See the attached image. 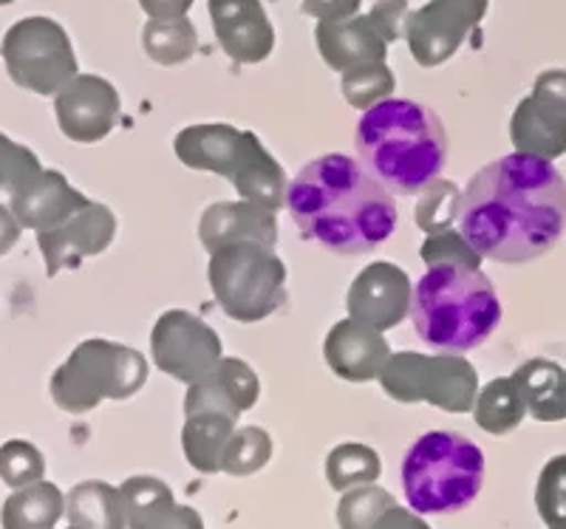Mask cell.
Masks as SVG:
<instances>
[{"label": "cell", "instance_id": "1", "mask_svg": "<svg viewBox=\"0 0 566 529\" xmlns=\"http://www.w3.org/2000/svg\"><path fill=\"white\" fill-rule=\"evenodd\" d=\"M459 230L482 258H541L566 230V179L538 156H502L476 170L464 188Z\"/></svg>", "mask_w": 566, "mask_h": 529}, {"label": "cell", "instance_id": "2", "mask_svg": "<svg viewBox=\"0 0 566 529\" xmlns=\"http://www.w3.org/2000/svg\"><path fill=\"white\" fill-rule=\"evenodd\" d=\"M286 210L303 239L337 255H366L397 230V204L377 176L346 154L303 165L286 188Z\"/></svg>", "mask_w": 566, "mask_h": 529}, {"label": "cell", "instance_id": "3", "mask_svg": "<svg viewBox=\"0 0 566 529\" xmlns=\"http://www.w3.org/2000/svg\"><path fill=\"white\" fill-rule=\"evenodd\" d=\"M363 165L399 195L422 193L448 165V130L428 105L382 99L363 114L354 130Z\"/></svg>", "mask_w": 566, "mask_h": 529}, {"label": "cell", "instance_id": "4", "mask_svg": "<svg viewBox=\"0 0 566 529\" xmlns=\"http://www.w3.org/2000/svg\"><path fill=\"white\" fill-rule=\"evenodd\" d=\"M411 320L428 349L464 355L502 324V300L482 269L439 266L424 272L413 286Z\"/></svg>", "mask_w": 566, "mask_h": 529}, {"label": "cell", "instance_id": "5", "mask_svg": "<svg viewBox=\"0 0 566 529\" xmlns=\"http://www.w3.org/2000/svg\"><path fill=\"white\" fill-rule=\"evenodd\" d=\"M174 150L185 168L224 176L241 199L255 201L272 213L286 204L290 184L283 168L252 130L224 123L190 125L176 134Z\"/></svg>", "mask_w": 566, "mask_h": 529}, {"label": "cell", "instance_id": "6", "mask_svg": "<svg viewBox=\"0 0 566 529\" xmlns=\"http://www.w3.org/2000/svg\"><path fill=\"white\" fill-rule=\"evenodd\" d=\"M484 485V453L462 433L431 431L402 458V490L419 516H448L476 501Z\"/></svg>", "mask_w": 566, "mask_h": 529}, {"label": "cell", "instance_id": "7", "mask_svg": "<svg viewBox=\"0 0 566 529\" xmlns=\"http://www.w3.org/2000/svg\"><path fill=\"white\" fill-rule=\"evenodd\" d=\"M148 382V360L114 340H85L52 374L54 405L88 413L103 400H130Z\"/></svg>", "mask_w": 566, "mask_h": 529}, {"label": "cell", "instance_id": "8", "mask_svg": "<svg viewBox=\"0 0 566 529\" xmlns=\"http://www.w3.org/2000/svg\"><path fill=\"white\" fill-rule=\"evenodd\" d=\"M286 264L264 244L221 246L210 255L207 281L230 320L261 324L286 300Z\"/></svg>", "mask_w": 566, "mask_h": 529}, {"label": "cell", "instance_id": "9", "mask_svg": "<svg viewBox=\"0 0 566 529\" xmlns=\"http://www.w3.org/2000/svg\"><path fill=\"white\" fill-rule=\"evenodd\" d=\"M380 385L391 400L402 405L428 402L448 413L473 411L479 396V374L462 355H391L380 374Z\"/></svg>", "mask_w": 566, "mask_h": 529}, {"label": "cell", "instance_id": "10", "mask_svg": "<svg viewBox=\"0 0 566 529\" xmlns=\"http://www.w3.org/2000/svg\"><path fill=\"white\" fill-rule=\"evenodd\" d=\"M0 57L14 85L40 97H57L77 77V57L65 29L52 18L18 20L0 43Z\"/></svg>", "mask_w": 566, "mask_h": 529}, {"label": "cell", "instance_id": "11", "mask_svg": "<svg viewBox=\"0 0 566 529\" xmlns=\"http://www.w3.org/2000/svg\"><path fill=\"white\" fill-rule=\"evenodd\" d=\"M150 355L159 371L193 385L221 362V337L185 309H170L150 331Z\"/></svg>", "mask_w": 566, "mask_h": 529}, {"label": "cell", "instance_id": "12", "mask_svg": "<svg viewBox=\"0 0 566 529\" xmlns=\"http://www.w3.org/2000/svg\"><path fill=\"white\" fill-rule=\"evenodd\" d=\"M490 0H431L408 14L406 40L422 68L448 63L488 14Z\"/></svg>", "mask_w": 566, "mask_h": 529}, {"label": "cell", "instance_id": "13", "mask_svg": "<svg viewBox=\"0 0 566 529\" xmlns=\"http://www.w3.org/2000/svg\"><path fill=\"white\" fill-rule=\"evenodd\" d=\"M119 91L97 74H77L57 97L54 117L65 139L80 145L103 142L119 123Z\"/></svg>", "mask_w": 566, "mask_h": 529}, {"label": "cell", "instance_id": "14", "mask_svg": "<svg viewBox=\"0 0 566 529\" xmlns=\"http://www.w3.org/2000/svg\"><path fill=\"white\" fill-rule=\"evenodd\" d=\"M411 300L413 284L408 272L391 261H374L348 286L346 309L354 320L388 331L411 315Z\"/></svg>", "mask_w": 566, "mask_h": 529}, {"label": "cell", "instance_id": "15", "mask_svg": "<svg viewBox=\"0 0 566 529\" xmlns=\"http://www.w3.org/2000/svg\"><path fill=\"white\" fill-rule=\"evenodd\" d=\"M116 235V219L111 207L88 201L77 213L54 230L38 233L40 252L45 258V272L54 278L60 269H77L85 258L103 255Z\"/></svg>", "mask_w": 566, "mask_h": 529}, {"label": "cell", "instance_id": "16", "mask_svg": "<svg viewBox=\"0 0 566 529\" xmlns=\"http://www.w3.org/2000/svg\"><path fill=\"white\" fill-rule=\"evenodd\" d=\"M221 52L241 65L264 63L275 49V29L261 0H207Z\"/></svg>", "mask_w": 566, "mask_h": 529}, {"label": "cell", "instance_id": "17", "mask_svg": "<svg viewBox=\"0 0 566 529\" xmlns=\"http://www.w3.org/2000/svg\"><path fill=\"white\" fill-rule=\"evenodd\" d=\"M323 360L346 382L380 380L382 368L391 360V346L382 331L346 317L332 326L323 340Z\"/></svg>", "mask_w": 566, "mask_h": 529}, {"label": "cell", "instance_id": "18", "mask_svg": "<svg viewBox=\"0 0 566 529\" xmlns=\"http://www.w3.org/2000/svg\"><path fill=\"white\" fill-rule=\"evenodd\" d=\"M261 382L255 371L239 357H221V362L199 382L187 385L185 416L193 413H224L239 422L241 413L255 408Z\"/></svg>", "mask_w": 566, "mask_h": 529}, {"label": "cell", "instance_id": "19", "mask_svg": "<svg viewBox=\"0 0 566 529\" xmlns=\"http://www.w3.org/2000/svg\"><path fill=\"white\" fill-rule=\"evenodd\" d=\"M199 241L207 252L232 244H264L275 250L277 221L272 210L255 201H216L201 213Z\"/></svg>", "mask_w": 566, "mask_h": 529}, {"label": "cell", "instance_id": "20", "mask_svg": "<svg viewBox=\"0 0 566 529\" xmlns=\"http://www.w3.org/2000/svg\"><path fill=\"white\" fill-rule=\"evenodd\" d=\"M317 52L332 72H348L354 65L382 63L388 57V43L374 29L368 14H354L346 20H317Z\"/></svg>", "mask_w": 566, "mask_h": 529}, {"label": "cell", "instance_id": "21", "mask_svg": "<svg viewBox=\"0 0 566 529\" xmlns=\"http://www.w3.org/2000/svg\"><path fill=\"white\" fill-rule=\"evenodd\" d=\"M88 201V195L71 188L60 170H43L40 179L12 195V213L18 215L23 230L45 233V230H54L69 221Z\"/></svg>", "mask_w": 566, "mask_h": 529}, {"label": "cell", "instance_id": "22", "mask_svg": "<svg viewBox=\"0 0 566 529\" xmlns=\"http://www.w3.org/2000/svg\"><path fill=\"white\" fill-rule=\"evenodd\" d=\"M510 139L518 154L538 156L547 162L560 159L566 156V108L538 94H527L513 110Z\"/></svg>", "mask_w": 566, "mask_h": 529}, {"label": "cell", "instance_id": "23", "mask_svg": "<svg viewBox=\"0 0 566 529\" xmlns=\"http://www.w3.org/2000/svg\"><path fill=\"white\" fill-rule=\"evenodd\" d=\"M515 382L527 400V413L538 422H564L566 420V371L553 360L535 357L518 366Z\"/></svg>", "mask_w": 566, "mask_h": 529}, {"label": "cell", "instance_id": "24", "mask_svg": "<svg viewBox=\"0 0 566 529\" xmlns=\"http://www.w3.org/2000/svg\"><path fill=\"white\" fill-rule=\"evenodd\" d=\"M239 422L224 413H193L187 416L181 427V447L185 458L205 476L221 473L224 467V451L230 445L232 433Z\"/></svg>", "mask_w": 566, "mask_h": 529}, {"label": "cell", "instance_id": "25", "mask_svg": "<svg viewBox=\"0 0 566 529\" xmlns=\"http://www.w3.org/2000/svg\"><path fill=\"white\" fill-rule=\"evenodd\" d=\"M65 518L85 529H125L123 490L108 482H83L65 496Z\"/></svg>", "mask_w": 566, "mask_h": 529}, {"label": "cell", "instance_id": "26", "mask_svg": "<svg viewBox=\"0 0 566 529\" xmlns=\"http://www.w3.org/2000/svg\"><path fill=\"white\" fill-rule=\"evenodd\" d=\"M65 516V496L52 482H34L20 487L18 493L3 501L0 523L3 529H57V521Z\"/></svg>", "mask_w": 566, "mask_h": 529}, {"label": "cell", "instance_id": "27", "mask_svg": "<svg viewBox=\"0 0 566 529\" xmlns=\"http://www.w3.org/2000/svg\"><path fill=\"white\" fill-rule=\"evenodd\" d=\"M524 416H527V400H524L515 377H499V380L488 382L479 391L476 405H473L476 425L493 436L515 431L524 422Z\"/></svg>", "mask_w": 566, "mask_h": 529}, {"label": "cell", "instance_id": "28", "mask_svg": "<svg viewBox=\"0 0 566 529\" xmlns=\"http://www.w3.org/2000/svg\"><path fill=\"white\" fill-rule=\"evenodd\" d=\"M142 49L154 63L181 65L199 52V34L187 14L185 18L148 20L142 29Z\"/></svg>", "mask_w": 566, "mask_h": 529}, {"label": "cell", "instance_id": "29", "mask_svg": "<svg viewBox=\"0 0 566 529\" xmlns=\"http://www.w3.org/2000/svg\"><path fill=\"white\" fill-rule=\"evenodd\" d=\"M382 473V462L377 451L360 442H343L326 456V478L332 490L346 493L354 487L374 485Z\"/></svg>", "mask_w": 566, "mask_h": 529}, {"label": "cell", "instance_id": "30", "mask_svg": "<svg viewBox=\"0 0 566 529\" xmlns=\"http://www.w3.org/2000/svg\"><path fill=\"white\" fill-rule=\"evenodd\" d=\"M119 490H123L128 529H148L176 504L174 490L154 476L128 478Z\"/></svg>", "mask_w": 566, "mask_h": 529}, {"label": "cell", "instance_id": "31", "mask_svg": "<svg viewBox=\"0 0 566 529\" xmlns=\"http://www.w3.org/2000/svg\"><path fill=\"white\" fill-rule=\"evenodd\" d=\"M459 210H462V190L457 188V181L439 176L419 193L413 221L424 235L444 233V230H453L459 221Z\"/></svg>", "mask_w": 566, "mask_h": 529}, {"label": "cell", "instance_id": "32", "mask_svg": "<svg viewBox=\"0 0 566 529\" xmlns=\"http://www.w3.org/2000/svg\"><path fill=\"white\" fill-rule=\"evenodd\" d=\"M394 88H397V77H394V72L386 65V60L382 63L354 65V68L343 72L340 91L352 108H374L382 99H391Z\"/></svg>", "mask_w": 566, "mask_h": 529}, {"label": "cell", "instance_id": "33", "mask_svg": "<svg viewBox=\"0 0 566 529\" xmlns=\"http://www.w3.org/2000/svg\"><path fill=\"white\" fill-rule=\"evenodd\" d=\"M270 458L272 440L264 427H235L230 445L224 451V467H221V473H227V476H252V473L270 465Z\"/></svg>", "mask_w": 566, "mask_h": 529}, {"label": "cell", "instance_id": "34", "mask_svg": "<svg viewBox=\"0 0 566 529\" xmlns=\"http://www.w3.org/2000/svg\"><path fill=\"white\" fill-rule=\"evenodd\" d=\"M394 504L397 501L391 498V493L382 487H354V490L343 493L340 504H337V523L340 529H374V523L380 521Z\"/></svg>", "mask_w": 566, "mask_h": 529}, {"label": "cell", "instance_id": "35", "mask_svg": "<svg viewBox=\"0 0 566 529\" xmlns=\"http://www.w3.org/2000/svg\"><path fill=\"white\" fill-rule=\"evenodd\" d=\"M419 255L428 264V269H439V266H468V269H482V255L476 246L470 244L462 235V230H444V233H433L422 241Z\"/></svg>", "mask_w": 566, "mask_h": 529}, {"label": "cell", "instance_id": "36", "mask_svg": "<svg viewBox=\"0 0 566 529\" xmlns=\"http://www.w3.org/2000/svg\"><path fill=\"white\" fill-rule=\"evenodd\" d=\"M45 458L32 442L12 440L0 447V478L7 482L12 490L29 487L34 482H43Z\"/></svg>", "mask_w": 566, "mask_h": 529}, {"label": "cell", "instance_id": "37", "mask_svg": "<svg viewBox=\"0 0 566 529\" xmlns=\"http://www.w3.org/2000/svg\"><path fill=\"white\" fill-rule=\"evenodd\" d=\"M535 507L547 527L566 521V453L549 458L541 470L535 485Z\"/></svg>", "mask_w": 566, "mask_h": 529}, {"label": "cell", "instance_id": "38", "mask_svg": "<svg viewBox=\"0 0 566 529\" xmlns=\"http://www.w3.org/2000/svg\"><path fill=\"white\" fill-rule=\"evenodd\" d=\"M40 176H43V165L38 156L27 145L12 142L9 136L0 134V190L14 195Z\"/></svg>", "mask_w": 566, "mask_h": 529}, {"label": "cell", "instance_id": "39", "mask_svg": "<svg viewBox=\"0 0 566 529\" xmlns=\"http://www.w3.org/2000/svg\"><path fill=\"white\" fill-rule=\"evenodd\" d=\"M408 0H377L368 12L374 29L386 38V43H397L399 38H406V23H408Z\"/></svg>", "mask_w": 566, "mask_h": 529}, {"label": "cell", "instance_id": "40", "mask_svg": "<svg viewBox=\"0 0 566 529\" xmlns=\"http://www.w3.org/2000/svg\"><path fill=\"white\" fill-rule=\"evenodd\" d=\"M363 0H303V12L317 20H346L360 12Z\"/></svg>", "mask_w": 566, "mask_h": 529}, {"label": "cell", "instance_id": "41", "mask_svg": "<svg viewBox=\"0 0 566 529\" xmlns=\"http://www.w3.org/2000/svg\"><path fill=\"white\" fill-rule=\"evenodd\" d=\"M533 94L549 99L555 105H564L566 108V72L564 68H549V72H541L538 80L533 85Z\"/></svg>", "mask_w": 566, "mask_h": 529}, {"label": "cell", "instance_id": "42", "mask_svg": "<svg viewBox=\"0 0 566 529\" xmlns=\"http://www.w3.org/2000/svg\"><path fill=\"white\" fill-rule=\"evenodd\" d=\"M148 529H205V521H201L199 512L187 504H174L159 521L150 523Z\"/></svg>", "mask_w": 566, "mask_h": 529}, {"label": "cell", "instance_id": "43", "mask_svg": "<svg viewBox=\"0 0 566 529\" xmlns=\"http://www.w3.org/2000/svg\"><path fill=\"white\" fill-rule=\"evenodd\" d=\"M139 7L145 9L150 20L185 18L190 7H193V0H139Z\"/></svg>", "mask_w": 566, "mask_h": 529}, {"label": "cell", "instance_id": "44", "mask_svg": "<svg viewBox=\"0 0 566 529\" xmlns=\"http://www.w3.org/2000/svg\"><path fill=\"white\" fill-rule=\"evenodd\" d=\"M374 529H431V527L419 518V512H411L406 510V507H397V504H394L391 510H388L380 521L374 523Z\"/></svg>", "mask_w": 566, "mask_h": 529}, {"label": "cell", "instance_id": "45", "mask_svg": "<svg viewBox=\"0 0 566 529\" xmlns=\"http://www.w3.org/2000/svg\"><path fill=\"white\" fill-rule=\"evenodd\" d=\"M20 233H23V224L18 221V215L0 204V255L12 252V246L20 241Z\"/></svg>", "mask_w": 566, "mask_h": 529}, {"label": "cell", "instance_id": "46", "mask_svg": "<svg viewBox=\"0 0 566 529\" xmlns=\"http://www.w3.org/2000/svg\"><path fill=\"white\" fill-rule=\"evenodd\" d=\"M549 529H566V521H560V523H553V527Z\"/></svg>", "mask_w": 566, "mask_h": 529}, {"label": "cell", "instance_id": "47", "mask_svg": "<svg viewBox=\"0 0 566 529\" xmlns=\"http://www.w3.org/2000/svg\"><path fill=\"white\" fill-rule=\"evenodd\" d=\"M9 3H14V0H0V7H9Z\"/></svg>", "mask_w": 566, "mask_h": 529}, {"label": "cell", "instance_id": "48", "mask_svg": "<svg viewBox=\"0 0 566 529\" xmlns=\"http://www.w3.org/2000/svg\"><path fill=\"white\" fill-rule=\"evenodd\" d=\"M69 529H85V527H74V523H71V527Z\"/></svg>", "mask_w": 566, "mask_h": 529}]
</instances>
